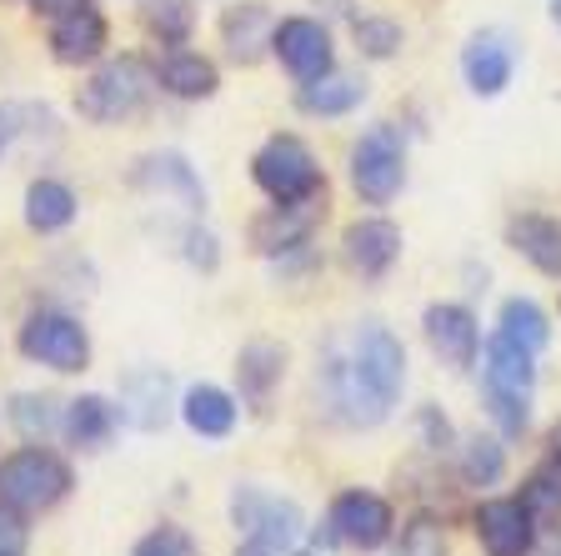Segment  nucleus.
Returning <instances> with one entry per match:
<instances>
[{
    "label": "nucleus",
    "mask_w": 561,
    "mask_h": 556,
    "mask_svg": "<svg viewBox=\"0 0 561 556\" xmlns=\"http://www.w3.org/2000/svg\"><path fill=\"white\" fill-rule=\"evenodd\" d=\"M327 532H331V542H341V546L381 552V546L397 536V511H391V501L386 497H376V491L351 487V491H341V497L331 501Z\"/></svg>",
    "instance_id": "nucleus-8"
},
{
    "label": "nucleus",
    "mask_w": 561,
    "mask_h": 556,
    "mask_svg": "<svg viewBox=\"0 0 561 556\" xmlns=\"http://www.w3.org/2000/svg\"><path fill=\"white\" fill-rule=\"evenodd\" d=\"M171 376L161 366H146V371H130L126 382H121V421L136 431H161L165 417H171Z\"/></svg>",
    "instance_id": "nucleus-21"
},
{
    "label": "nucleus",
    "mask_w": 561,
    "mask_h": 556,
    "mask_svg": "<svg viewBox=\"0 0 561 556\" xmlns=\"http://www.w3.org/2000/svg\"><path fill=\"white\" fill-rule=\"evenodd\" d=\"M116 427H121L116 401L85 392V396H76V401H66V427H60V436H66L76 452H101L105 441L116 436Z\"/></svg>",
    "instance_id": "nucleus-27"
},
{
    "label": "nucleus",
    "mask_w": 561,
    "mask_h": 556,
    "mask_svg": "<svg viewBox=\"0 0 561 556\" xmlns=\"http://www.w3.org/2000/svg\"><path fill=\"white\" fill-rule=\"evenodd\" d=\"M280 376H286V347L276 341H245L236 351V386H241V406L251 411H266L271 396H276Z\"/></svg>",
    "instance_id": "nucleus-23"
},
{
    "label": "nucleus",
    "mask_w": 561,
    "mask_h": 556,
    "mask_svg": "<svg viewBox=\"0 0 561 556\" xmlns=\"http://www.w3.org/2000/svg\"><path fill=\"white\" fill-rule=\"evenodd\" d=\"M327 401L346 427H381L407 386V347L381 321H362L346 351H331L321 366Z\"/></svg>",
    "instance_id": "nucleus-1"
},
{
    "label": "nucleus",
    "mask_w": 561,
    "mask_h": 556,
    "mask_svg": "<svg viewBox=\"0 0 561 556\" xmlns=\"http://www.w3.org/2000/svg\"><path fill=\"white\" fill-rule=\"evenodd\" d=\"M481 386L512 392V396H531L537 392V356L496 331L491 341H481Z\"/></svg>",
    "instance_id": "nucleus-24"
},
{
    "label": "nucleus",
    "mask_w": 561,
    "mask_h": 556,
    "mask_svg": "<svg viewBox=\"0 0 561 556\" xmlns=\"http://www.w3.org/2000/svg\"><path fill=\"white\" fill-rule=\"evenodd\" d=\"M351 35H356V50L366 60H397L401 46H407V31H401L397 15H356Z\"/></svg>",
    "instance_id": "nucleus-33"
},
{
    "label": "nucleus",
    "mask_w": 561,
    "mask_h": 556,
    "mask_svg": "<svg viewBox=\"0 0 561 556\" xmlns=\"http://www.w3.org/2000/svg\"><path fill=\"white\" fill-rule=\"evenodd\" d=\"M181 256H186L196 271H216L221 266V241H216L201 220H191L186 231H181Z\"/></svg>",
    "instance_id": "nucleus-37"
},
{
    "label": "nucleus",
    "mask_w": 561,
    "mask_h": 556,
    "mask_svg": "<svg viewBox=\"0 0 561 556\" xmlns=\"http://www.w3.org/2000/svg\"><path fill=\"white\" fill-rule=\"evenodd\" d=\"M76 216H81V196L60 175H35L25 185V226L35 236H60L66 226H76Z\"/></svg>",
    "instance_id": "nucleus-25"
},
{
    "label": "nucleus",
    "mask_w": 561,
    "mask_h": 556,
    "mask_svg": "<svg viewBox=\"0 0 561 556\" xmlns=\"http://www.w3.org/2000/svg\"><path fill=\"white\" fill-rule=\"evenodd\" d=\"M251 181L271 206H286V201H316L327 196V171L316 161V151L291 131H276V136L251 156Z\"/></svg>",
    "instance_id": "nucleus-3"
},
{
    "label": "nucleus",
    "mask_w": 561,
    "mask_h": 556,
    "mask_svg": "<svg viewBox=\"0 0 561 556\" xmlns=\"http://www.w3.org/2000/svg\"><path fill=\"white\" fill-rule=\"evenodd\" d=\"M362 101H366V81L351 76V70H327V76L296 86V111H301V116L336 121V116H351Z\"/></svg>",
    "instance_id": "nucleus-26"
},
{
    "label": "nucleus",
    "mask_w": 561,
    "mask_h": 556,
    "mask_svg": "<svg viewBox=\"0 0 561 556\" xmlns=\"http://www.w3.org/2000/svg\"><path fill=\"white\" fill-rule=\"evenodd\" d=\"M111 46V21L95 0H81V5H70L50 21V56L60 66H95Z\"/></svg>",
    "instance_id": "nucleus-13"
},
{
    "label": "nucleus",
    "mask_w": 561,
    "mask_h": 556,
    "mask_svg": "<svg viewBox=\"0 0 561 556\" xmlns=\"http://www.w3.org/2000/svg\"><path fill=\"white\" fill-rule=\"evenodd\" d=\"M516 497H522V507L537 517L541 532H547V526H561V462H557V456L526 476Z\"/></svg>",
    "instance_id": "nucleus-32"
},
{
    "label": "nucleus",
    "mask_w": 561,
    "mask_h": 556,
    "mask_svg": "<svg viewBox=\"0 0 561 556\" xmlns=\"http://www.w3.org/2000/svg\"><path fill=\"white\" fill-rule=\"evenodd\" d=\"M15 351H21L31 366H46V371H56V376H76V371L91 366V331L81 326V316L41 306V311H31L21 321Z\"/></svg>",
    "instance_id": "nucleus-5"
},
{
    "label": "nucleus",
    "mask_w": 561,
    "mask_h": 556,
    "mask_svg": "<svg viewBox=\"0 0 561 556\" xmlns=\"http://www.w3.org/2000/svg\"><path fill=\"white\" fill-rule=\"evenodd\" d=\"M471 532H477L481 552L486 556H531L537 552V517L522 507V497H486L471 517Z\"/></svg>",
    "instance_id": "nucleus-11"
},
{
    "label": "nucleus",
    "mask_w": 561,
    "mask_h": 556,
    "mask_svg": "<svg viewBox=\"0 0 561 556\" xmlns=\"http://www.w3.org/2000/svg\"><path fill=\"white\" fill-rule=\"evenodd\" d=\"M481 401H486V417L496 421V436H506V441L526 436V427H531V396H512V392L481 386Z\"/></svg>",
    "instance_id": "nucleus-34"
},
{
    "label": "nucleus",
    "mask_w": 561,
    "mask_h": 556,
    "mask_svg": "<svg viewBox=\"0 0 561 556\" xmlns=\"http://www.w3.org/2000/svg\"><path fill=\"white\" fill-rule=\"evenodd\" d=\"M456 472L467 487H496L506 476V436H491V431L461 436L456 441Z\"/></svg>",
    "instance_id": "nucleus-28"
},
{
    "label": "nucleus",
    "mask_w": 561,
    "mask_h": 556,
    "mask_svg": "<svg viewBox=\"0 0 561 556\" xmlns=\"http://www.w3.org/2000/svg\"><path fill=\"white\" fill-rule=\"evenodd\" d=\"M136 185L140 191H156V196H175L186 211H206V185H201L196 166L186 161L181 151H156L136 166Z\"/></svg>",
    "instance_id": "nucleus-22"
},
{
    "label": "nucleus",
    "mask_w": 561,
    "mask_h": 556,
    "mask_svg": "<svg viewBox=\"0 0 561 556\" xmlns=\"http://www.w3.org/2000/svg\"><path fill=\"white\" fill-rule=\"evenodd\" d=\"M60 140V121L41 101H0V166L15 156L50 151Z\"/></svg>",
    "instance_id": "nucleus-15"
},
{
    "label": "nucleus",
    "mask_w": 561,
    "mask_h": 556,
    "mask_svg": "<svg viewBox=\"0 0 561 556\" xmlns=\"http://www.w3.org/2000/svg\"><path fill=\"white\" fill-rule=\"evenodd\" d=\"M231 526L251 546H271V552L291 556L306 536V511L291 497L266 487H236L231 491Z\"/></svg>",
    "instance_id": "nucleus-7"
},
{
    "label": "nucleus",
    "mask_w": 561,
    "mask_h": 556,
    "mask_svg": "<svg viewBox=\"0 0 561 556\" xmlns=\"http://www.w3.org/2000/svg\"><path fill=\"white\" fill-rule=\"evenodd\" d=\"M496 331L506 341H516L522 351H531V356H541L551 347V321L531 296H506L502 311H496Z\"/></svg>",
    "instance_id": "nucleus-30"
},
{
    "label": "nucleus",
    "mask_w": 561,
    "mask_h": 556,
    "mask_svg": "<svg viewBox=\"0 0 561 556\" xmlns=\"http://www.w3.org/2000/svg\"><path fill=\"white\" fill-rule=\"evenodd\" d=\"M421 337L451 371H471L481 361V321L467 302H432L421 311Z\"/></svg>",
    "instance_id": "nucleus-9"
},
{
    "label": "nucleus",
    "mask_w": 561,
    "mask_h": 556,
    "mask_svg": "<svg viewBox=\"0 0 561 556\" xmlns=\"http://www.w3.org/2000/svg\"><path fill=\"white\" fill-rule=\"evenodd\" d=\"M506 246L522 256L526 266H537L541 276L561 281V216L522 211V216L506 220Z\"/></svg>",
    "instance_id": "nucleus-20"
},
{
    "label": "nucleus",
    "mask_w": 561,
    "mask_h": 556,
    "mask_svg": "<svg viewBox=\"0 0 561 556\" xmlns=\"http://www.w3.org/2000/svg\"><path fill=\"white\" fill-rule=\"evenodd\" d=\"M271 56L291 70L296 86L316 81V76H327V70H336V46H331V31H327V21H316V15H286V21H276Z\"/></svg>",
    "instance_id": "nucleus-10"
},
{
    "label": "nucleus",
    "mask_w": 561,
    "mask_h": 556,
    "mask_svg": "<svg viewBox=\"0 0 561 556\" xmlns=\"http://www.w3.org/2000/svg\"><path fill=\"white\" fill-rule=\"evenodd\" d=\"M175 411H181V421H186L191 436L226 441L236 431V421H241V396H231L226 386H216V382H196V386L181 392Z\"/></svg>",
    "instance_id": "nucleus-18"
},
{
    "label": "nucleus",
    "mask_w": 561,
    "mask_h": 556,
    "mask_svg": "<svg viewBox=\"0 0 561 556\" xmlns=\"http://www.w3.org/2000/svg\"><path fill=\"white\" fill-rule=\"evenodd\" d=\"M25 542H31V532H25V511H15V507L0 501V556H21Z\"/></svg>",
    "instance_id": "nucleus-39"
},
{
    "label": "nucleus",
    "mask_w": 561,
    "mask_h": 556,
    "mask_svg": "<svg viewBox=\"0 0 561 556\" xmlns=\"http://www.w3.org/2000/svg\"><path fill=\"white\" fill-rule=\"evenodd\" d=\"M236 556H286V552H271V546H251V542H245Z\"/></svg>",
    "instance_id": "nucleus-42"
},
{
    "label": "nucleus",
    "mask_w": 561,
    "mask_h": 556,
    "mask_svg": "<svg viewBox=\"0 0 561 556\" xmlns=\"http://www.w3.org/2000/svg\"><path fill=\"white\" fill-rule=\"evenodd\" d=\"M156 91H161L156 66H146L140 56H116L91 70V81L76 91V111L91 126H126V121L151 111Z\"/></svg>",
    "instance_id": "nucleus-2"
},
{
    "label": "nucleus",
    "mask_w": 561,
    "mask_h": 556,
    "mask_svg": "<svg viewBox=\"0 0 561 556\" xmlns=\"http://www.w3.org/2000/svg\"><path fill=\"white\" fill-rule=\"evenodd\" d=\"M130 556H196V536H191L186 526L161 522L156 532H146L136 546H130Z\"/></svg>",
    "instance_id": "nucleus-35"
},
{
    "label": "nucleus",
    "mask_w": 561,
    "mask_h": 556,
    "mask_svg": "<svg viewBox=\"0 0 561 556\" xmlns=\"http://www.w3.org/2000/svg\"><path fill=\"white\" fill-rule=\"evenodd\" d=\"M25 5H31L35 15H50V21H56L60 11H70V5H81V0H25Z\"/></svg>",
    "instance_id": "nucleus-40"
},
{
    "label": "nucleus",
    "mask_w": 561,
    "mask_h": 556,
    "mask_svg": "<svg viewBox=\"0 0 561 556\" xmlns=\"http://www.w3.org/2000/svg\"><path fill=\"white\" fill-rule=\"evenodd\" d=\"M461 76H467L471 95L491 101V95H502L516 76V46L506 31H477L461 50Z\"/></svg>",
    "instance_id": "nucleus-16"
},
{
    "label": "nucleus",
    "mask_w": 561,
    "mask_h": 556,
    "mask_svg": "<svg viewBox=\"0 0 561 556\" xmlns=\"http://www.w3.org/2000/svg\"><path fill=\"white\" fill-rule=\"evenodd\" d=\"M76 487V472H70L66 456H56L50 446H21L0 462V501L25 517H41V511H56L60 501Z\"/></svg>",
    "instance_id": "nucleus-4"
},
{
    "label": "nucleus",
    "mask_w": 561,
    "mask_h": 556,
    "mask_svg": "<svg viewBox=\"0 0 561 556\" xmlns=\"http://www.w3.org/2000/svg\"><path fill=\"white\" fill-rule=\"evenodd\" d=\"M140 25L151 41L161 46H186L191 35H196V5L191 0H140Z\"/></svg>",
    "instance_id": "nucleus-31"
},
{
    "label": "nucleus",
    "mask_w": 561,
    "mask_h": 556,
    "mask_svg": "<svg viewBox=\"0 0 561 556\" xmlns=\"http://www.w3.org/2000/svg\"><path fill=\"white\" fill-rule=\"evenodd\" d=\"M271 35H276V15L266 11V0H236L221 15V46L236 66H256L271 56Z\"/></svg>",
    "instance_id": "nucleus-17"
},
{
    "label": "nucleus",
    "mask_w": 561,
    "mask_h": 556,
    "mask_svg": "<svg viewBox=\"0 0 561 556\" xmlns=\"http://www.w3.org/2000/svg\"><path fill=\"white\" fill-rule=\"evenodd\" d=\"M416 436L426 452H456V431L451 421L442 417V406H421L416 411Z\"/></svg>",
    "instance_id": "nucleus-38"
},
{
    "label": "nucleus",
    "mask_w": 561,
    "mask_h": 556,
    "mask_svg": "<svg viewBox=\"0 0 561 556\" xmlns=\"http://www.w3.org/2000/svg\"><path fill=\"white\" fill-rule=\"evenodd\" d=\"M401 556H446V532L436 517H411L407 526H401Z\"/></svg>",
    "instance_id": "nucleus-36"
},
{
    "label": "nucleus",
    "mask_w": 561,
    "mask_h": 556,
    "mask_svg": "<svg viewBox=\"0 0 561 556\" xmlns=\"http://www.w3.org/2000/svg\"><path fill=\"white\" fill-rule=\"evenodd\" d=\"M551 15H557V25H561V0H551Z\"/></svg>",
    "instance_id": "nucleus-43"
},
{
    "label": "nucleus",
    "mask_w": 561,
    "mask_h": 556,
    "mask_svg": "<svg viewBox=\"0 0 561 556\" xmlns=\"http://www.w3.org/2000/svg\"><path fill=\"white\" fill-rule=\"evenodd\" d=\"M156 86H161L171 101H210L221 91V66L201 50L171 46L161 60H156Z\"/></svg>",
    "instance_id": "nucleus-19"
},
{
    "label": "nucleus",
    "mask_w": 561,
    "mask_h": 556,
    "mask_svg": "<svg viewBox=\"0 0 561 556\" xmlns=\"http://www.w3.org/2000/svg\"><path fill=\"white\" fill-rule=\"evenodd\" d=\"M321 220V196L316 201H286V206H271L251 220V246L271 261H286V256H301L311 246V231Z\"/></svg>",
    "instance_id": "nucleus-14"
},
{
    "label": "nucleus",
    "mask_w": 561,
    "mask_h": 556,
    "mask_svg": "<svg viewBox=\"0 0 561 556\" xmlns=\"http://www.w3.org/2000/svg\"><path fill=\"white\" fill-rule=\"evenodd\" d=\"M547 446H551V456H557V462H561V421L547 431Z\"/></svg>",
    "instance_id": "nucleus-41"
},
{
    "label": "nucleus",
    "mask_w": 561,
    "mask_h": 556,
    "mask_svg": "<svg viewBox=\"0 0 561 556\" xmlns=\"http://www.w3.org/2000/svg\"><path fill=\"white\" fill-rule=\"evenodd\" d=\"M341 261H346L351 276L381 281L401 261V226L386 216H356L341 231Z\"/></svg>",
    "instance_id": "nucleus-12"
},
{
    "label": "nucleus",
    "mask_w": 561,
    "mask_h": 556,
    "mask_svg": "<svg viewBox=\"0 0 561 556\" xmlns=\"http://www.w3.org/2000/svg\"><path fill=\"white\" fill-rule=\"evenodd\" d=\"M5 417H11V427L21 431L25 441L46 446V441L60 436V427H66V401H60V396H41V392H15L11 406H5Z\"/></svg>",
    "instance_id": "nucleus-29"
},
{
    "label": "nucleus",
    "mask_w": 561,
    "mask_h": 556,
    "mask_svg": "<svg viewBox=\"0 0 561 556\" xmlns=\"http://www.w3.org/2000/svg\"><path fill=\"white\" fill-rule=\"evenodd\" d=\"M346 171H351V191L366 201V206H391L407 185V140L391 121L371 126L346 156Z\"/></svg>",
    "instance_id": "nucleus-6"
}]
</instances>
